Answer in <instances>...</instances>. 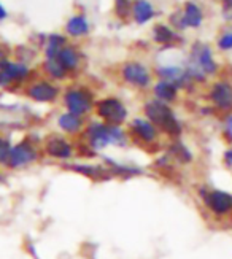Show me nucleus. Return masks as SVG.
<instances>
[{
  "label": "nucleus",
  "mask_w": 232,
  "mask_h": 259,
  "mask_svg": "<svg viewBox=\"0 0 232 259\" xmlns=\"http://www.w3.org/2000/svg\"><path fill=\"white\" fill-rule=\"evenodd\" d=\"M80 139L96 153H102L110 146L121 150H126L130 146L126 126H112L97 118H87Z\"/></svg>",
  "instance_id": "f257e3e1"
},
{
  "label": "nucleus",
  "mask_w": 232,
  "mask_h": 259,
  "mask_svg": "<svg viewBox=\"0 0 232 259\" xmlns=\"http://www.w3.org/2000/svg\"><path fill=\"white\" fill-rule=\"evenodd\" d=\"M142 115L150 119L158 127L161 135L167 137L169 140L181 139L184 132V122L176 113L173 105L164 104L154 97H148L142 104Z\"/></svg>",
  "instance_id": "f03ea898"
},
{
  "label": "nucleus",
  "mask_w": 232,
  "mask_h": 259,
  "mask_svg": "<svg viewBox=\"0 0 232 259\" xmlns=\"http://www.w3.org/2000/svg\"><path fill=\"white\" fill-rule=\"evenodd\" d=\"M97 93L94 88L83 81H69L62 86L61 104L65 111L81 118H91L94 113V105L97 100Z\"/></svg>",
  "instance_id": "7ed1b4c3"
},
{
  "label": "nucleus",
  "mask_w": 232,
  "mask_h": 259,
  "mask_svg": "<svg viewBox=\"0 0 232 259\" xmlns=\"http://www.w3.org/2000/svg\"><path fill=\"white\" fill-rule=\"evenodd\" d=\"M118 78L126 88L137 93H147L154 83L153 67L142 59L130 58L118 65Z\"/></svg>",
  "instance_id": "20e7f679"
},
{
  "label": "nucleus",
  "mask_w": 232,
  "mask_h": 259,
  "mask_svg": "<svg viewBox=\"0 0 232 259\" xmlns=\"http://www.w3.org/2000/svg\"><path fill=\"white\" fill-rule=\"evenodd\" d=\"M184 69H197L201 70L208 80L219 76L221 64L216 59V53L213 45L202 40H194L188 48L186 58L181 62Z\"/></svg>",
  "instance_id": "39448f33"
},
{
  "label": "nucleus",
  "mask_w": 232,
  "mask_h": 259,
  "mask_svg": "<svg viewBox=\"0 0 232 259\" xmlns=\"http://www.w3.org/2000/svg\"><path fill=\"white\" fill-rule=\"evenodd\" d=\"M38 75L34 65L10 58L0 65V91H15L23 89L32 78Z\"/></svg>",
  "instance_id": "423d86ee"
},
{
  "label": "nucleus",
  "mask_w": 232,
  "mask_h": 259,
  "mask_svg": "<svg viewBox=\"0 0 232 259\" xmlns=\"http://www.w3.org/2000/svg\"><path fill=\"white\" fill-rule=\"evenodd\" d=\"M94 118L112 126H126L130 118V110L123 97L116 94H105L97 97L94 105Z\"/></svg>",
  "instance_id": "0eeeda50"
},
{
  "label": "nucleus",
  "mask_w": 232,
  "mask_h": 259,
  "mask_svg": "<svg viewBox=\"0 0 232 259\" xmlns=\"http://www.w3.org/2000/svg\"><path fill=\"white\" fill-rule=\"evenodd\" d=\"M23 96L30 100V102L38 104V105H53L58 104L61 100V94H62V84L51 81L50 78L43 76V75H37L32 80L24 84V88L21 89Z\"/></svg>",
  "instance_id": "6e6552de"
},
{
  "label": "nucleus",
  "mask_w": 232,
  "mask_h": 259,
  "mask_svg": "<svg viewBox=\"0 0 232 259\" xmlns=\"http://www.w3.org/2000/svg\"><path fill=\"white\" fill-rule=\"evenodd\" d=\"M197 196L204 208L215 218H227L232 215V193L221 188H208L202 185L197 188Z\"/></svg>",
  "instance_id": "1a4fd4ad"
},
{
  "label": "nucleus",
  "mask_w": 232,
  "mask_h": 259,
  "mask_svg": "<svg viewBox=\"0 0 232 259\" xmlns=\"http://www.w3.org/2000/svg\"><path fill=\"white\" fill-rule=\"evenodd\" d=\"M126 131L129 134L130 143L140 145V146H143V148L156 146L162 137L161 132L158 131V127L143 115L129 118V121L126 122Z\"/></svg>",
  "instance_id": "9d476101"
},
{
  "label": "nucleus",
  "mask_w": 232,
  "mask_h": 259,
  "mask_svg": "<svg viewBox=\"0 0 232 259\" xmlns=\"http://www.w3.org/2000/svg\"><path fill=\"white\" fill-rule=\"evenodd\" d=\"M207 102L212 105L219 115L232 111V80L226 76H216L207 86Z\"/></svg>",
  "instance_id": "9b49d317"
},
{
  "label": "nucleus",
  "mask_w": 232,
  "mask_h": 259,
  "mask_svg": "<svg viewBox=\"0 0 232 259\" xmlns=\"http://www.w3.org/2000/svg\"><path fill=\"white\" fill-rule=\"evenodd\" d=\"M150 41L159 51L178 50L186 43L184 33L176 32L167 21H154L150 27Z\"/></svg>",
  "instance_id": "f8f14e48"
},
{
  "label": "nucleus",
  "mask_w": 232,
  "mask_h": 259,
  "mask_svg": "<svg viewBox=\"0 0 232 259\" xmlns=\"http://www.w3.org/2000/svg\"><path fill=\"white\" fill-rule=\"evenodd\" d=\"M153 72H154V78H156V80L169 81L178 88L181 93H186V94L196 93L197 86L190 80V76H188L183 64H172V62L170 64H156L153 67Z\"/></svg>",
  "instance_id": "ddd939ff"
},
{
  "label": "nucleus",
  "mask_w": 232,
  "mask_h": 259,
  "mask_svg": "<svg viewBox=\"0 0 232 259\" xmlns=\"http://www.w3.org/2000/svg\"><path fill=\"white\" fill-rule=\"evenodd\" d=\"M56 61L64 67V70L70 76V81H75L84 69L86 56L83 48L76 41H69L58 54Z\"/></svg>",
  "instance_id": "4468645a"
},
{
  "label": "nucleus",
  "mask_w": 232,
  "mask_h": 259,
  "mask_svg": "<svg viewBox=\"0 0 232 259\" xmlns=\"http://www.w3.org/2000/svg\"><path fill=\"white\" fill-rule=\"evenodd\" d=\"M43 150H45L47 156H50L51 159L56 161H64L69 162L72 161L75 154H76V146L75 143L64 134H53L45 140L43 145Z\"/></svg>",
  "instance_id": "2eb2a0df"
},
{
  "label": "nucleus",
  "mask_w": 232,
  "mask_h": 259,
  "mask_svg": "<svg viewBox=\"0 0 232 259\" xmlns=\"http://www.w3.org/2000/svg\"><path fill=\"white\" fill-rule=\"evenodd\" d=\"M38 156L40 153H38L37 145L30 139H24L12 146L7 165L12 168H23V167L34 164L38 159Z\"/></svg>",
  "instance_id": "dca6fc26"
},
{
  "label": "nucleus",
  "mask_w": 232,
  "mask_h": 259,
  "mask_svg": "<svg viewBox=\"0 0 232 259\" xmlns=\"http://www.w3.org/2000/svg\"><path fill=\"white\" fill-rule=\"evenodd\" d=\"M62 32L69 37L70 41H80L91 35L92 24L91 19L87 18L84 11H76V13L70 15L64 22Z\"/></svg>",
  "instance_id": "f3484780"
},
{
  "label": "nucleus",
  "mask_w": 232,
  "mask_h": 259,
  "mask_svg": "<svg viewBox=\"0 0 232 259\" xmlns=\"http://www.w3.org/2000/svg\"><path fill=\"white\" fill-rule=\"evenodd\" d=\"M159 15V10L156 8L151 0H132L130 5V22L137 27H145L153 24Z\"/></svg>",
  "instance_id": "a211bd4d"
},
{
  "label": "nucleus",
  "mask_w": 232,
  "mask_h": 259,
  "mask_svg": "<svg viewBox=\"0 0 232 259\" xmlns=\"http://www.w3.org/2000/svg\"><path fill=\"white\" fill-rule=\"evenodd\" d=\"M181 15L188 30H201L205 24V10L197 0H184L180 5Z\"/></svg>",
  "instance_id": "6ab92c4d"
},
{
  "label": "nucleus",
  "mask_w": 232,
  "mask_h": 259,
  "mask_svg": "<svg viewBox=\"0 0 232 259\" xmlns=\"http://www.w3.org/2000/svg\"><path fill=\"white\" fill-rule=\"evenodd\" d=\"M86 118H81L78 115H73L70 111H61L56 118V126L58 129L67 135V137H80L86 126Z\"/></svg>",
  "instance_id": "aec40b11"
},
{
  "label": "nucleus",
  "mask_w": 232,
  "mask_h": 259,
  "mask_svg": "<svg viewBox=\"0 0 232 259\" xmlns=\"http://www.w3.org/2000/svg\"><path fill=\"white\" fill-rule=\"evenodd\" d=\"M67 170H72L75 174H80L83 177H87L94 182H105V180H112L113 177L110 175L107 167L104 164H94V162H73L69 164Z\"/></svg>",
  "instance_id": "412c9836"
},
{
  "label": "nucleus",
  "mask_w": 232,
  "mask_h": 259,
  "mask_svg": "<svg viewBox=\"0 0 232 259\" xmlns=\"http://www.w3.org/2000/svg\"><path fill=\"white\" fill-rule=\"evenodd\" d=\"M150 93H151V97H154L156 100H161L164 104H169V105L178 104V100L181 97V91L178 88L169 81H164V80H154Z\"/></svg>",
  "instance_id": "4be33fe9"
},
{
  "label": "nucleus",
  "mask_w": 232,
  "mask_h": 259,
  "mask_svg": "<svg viewBox=\"0 0 232 259\" xmlns=\"http://www.w3.org/2000/svg\"><path fill=\"white\" fill-rule=\"evenodd\" d=\"M165 153H167L172 161L178 165H191L194 162V153L181 139H173L165 146Z\"/></svg>",
  "instance_id": "5701e85b"
},
{
  "label": "nucleus",
  "mask_w": 232,
  "mask_h": 259,
  "mask_svg": "<svg viewBox=\"0 0 232 259\" xmlns=\"http://www.w3.org/2000/svg\"><path fill=\"white\" fill-rule=\"evenodd\" d=\"M70 40L65 33L61 32H50L47 33V40L45 45L41 47L40 53H41V59H56L58 54L61 53V50L67 45Z\"/></svg>",
  "instance_id": "b1692460"
},
{
  "label": "nucleus",
  "mask_w": 232,
  "mask_h": 259,
  "mask_svg": "<svg viewBox=\"0 0 232 259\" xmlns=\"http://www.w3.org/2000/svg\"><path fill=\"white\" fill-rule=\"evenodd\" d=\"M38 73L59 84H65L70 81V76L56 59H41L38 64Z\"/></svg>",
  "instance_id": "393cba45"
},
{
  "label": "nucleus",
  "mask_w": 232,
  "mask_h": 259,
  "mask_svg": "<svg viewBox=\"0 0 232 259\" xmlns=\"http://www.w3.org/2000/svg\"><path fill=\"white\" fill-rule=\"evenodd\" d=\"M104 165L107 167V170L110 172L112 177H119V178H130V177H137L143 174V168L137 167V165H130V164H124L116 161L115 157L110 156H104L102 157Z\"/></svg>",
  "instance_id": "a878e982"
},
{
  "label": "nucleus",
  "mask_w": 232,
  "mask_h": 259,
  "mask_svg": "<svg viewBox=\"0 0 232 259\" xmlns=\"http://www.w3.org/2000/svg\"><path fill=\"white\" fill-rule=\"evenodd\" d=\"M40 51L34 47V45H18V47L13 48V58L18 61H23L26 64L34 65L35 59L38 58Z\"/></svg>",
  "instance_id": "bb28decb"
},
{
  "label": "nucleus",
  "mask_w": 232,
  "mask_h": 259,
  "mask_svg": "<svg viewBox=\"0 0 232 259\" xmlns=\"http://www.w3.org/2000/svg\"><path fill=\"white\" fill-rule=\"evenodd\" d=\"M213 48H215V51H218L221 54L232 53V29L223 27L216 33Z\"/></svg>",
  "instance_id": "cd10ccee"
},
{
  "label": "nucleus",
  "mask_w": 232,
  "mask_h": 259,
  "mask_svg": "<svg viewBox=\"0 0 232 259\" xmlns=\"http://www.w3.org/2000/svg\"><path fill=\"white\" fill-rule=\"evenodd\" d=\"M130 5H132V0H113L112 15L115 16L118 22H121V24L130 22Z\"/></svg>",
  "instance_id": "c85d7f7f"
},
{
  "label": "nucleus",
  "mask_w": 232,
  "mask_h": 259,
  "mask_svg": "<svg viewBox=\"0 0 232 259\" xmlns=\"http://www.w3.org/2000/svg\"><path fill=\"white\" fill-rule=\"evenodd\" d=\"M219 131L221 137L227 145H232V111L230 113H224L219 118Z\"/></svg>",
  "instance_id": "c756f323"
},
{
  "label": "nucleus",
  "mask_w": 232,
  "mask_h": 259,
  "mask_svg": "<svg viewBox=\"0 0 232 259\" xmlns=\"http://www.w3.org/2000/svg\"><path fill=\"white\" fill-rule=\"evenodd\" d=\"M167 22H169V24H170V26H172V27H173L176 32H180V33H184V32H188L180 7H178V8H175V10H172L170 13L167 15Z\"/></svg>",
  "instance_id": "7c9ffc66"
},
{
  "label": "nucleus",
  "mask_w": 232,
  "mask_h": 259,
  "mask_svg": "<svg viewBox=\"0 0 232 259\" xmlns=\"http://www.w3.org/2000/svg\"><path fill=\"white\" fill-rule=\"evenodd\" d=\"M219 16L226 24V27L232 29V0H219Z\"/></svg>",
  "instance_id": "2f4dec72"
},
{
  "label": "nucleus",
  "mask_w": 232,
  "mask_h": 259,
  "mask_svg": "<svg viewBox=\"0 0 232 259\" xmlns=\"http://www.w3.org/2000/svg\"><path fill=\"white\" fill-rule=\"evenodd\" d=\"M12 146H13L12 140L5 137V135H0V164H7Z\"/></svg>",
  "instance_id": "473e14b6"
},
{
  "label": "nucleus",
  "mask_w": 232,
  "mask_h": 259,
  "mask_svg": "<svg viewBox=\"0 0 232 259\" xmlns=\"http://www.w3.org/2000/svg\"><path fill=\"white\" fill-rule=\"evenodd\" d=\"M10 58H13V48L7 45L5 41L0 40V65H2L5 61H8Z\"/></svg>",
  "instance_id": "72a5a7b5"
},
{
  "label": "nucleus",
  "mask_w": 232,
  "mask_h": 259,
  "mask_svg": "<svg viewBox=\"0 0 232 259\" xmlns=\"http://www.w3.org/2000/svg\"><path fill=\"white\" fill-rule=\"evenodd\" d=\"M199 115H201L202 118H213V116H216V115H219L218 111L210 105L208 102L207 104H204L202 107H199Z\"/></svg>",
  "instance_id": "f704fd0d"
},
{
  "label": "nucleus",
  "mask_w": 232,
  "mask_h": 259,
  "mask_svg": "<svg viewBox=\"0 0 232 259\" xmlns=\"http://www.w3.org/2000/svg\"><path fill=\"white\" fill-rule=\"evenodd\" d=\"M221 161H223V165L229 170H232V145H227V148L223 151V156H221Z\"/></svg>",
  "instance_id": "c9c22d12"
},
{
  "label": "nucleus",
  "mask_w": 232,
  "mask_h": 259,
  "mask_svg": "<svg viewBox=\"0 0 232 259\" xmlns=\"http://www.w3.org/2000/svg\"><path fill=\"white\" fill-rule=\"evenodd\" d=\"M8 18H10V11L2 0H0V24H4L5 21H8Z\"/></svg>",
  "instance_id": "e433bc0d"
},
{
  "label": "nucleus",
  "mask_w": 232,
  "mask_h": 259,
  "mask_svg": "<svg viewBox=\"0 0 232 259\" xmlns=\"http://www.w3.org/2000/svg\"><path fill=\"white\" fill-rule=\"evenodd\" d=\"M213 2H216V4H219V0H213Z\"/></svg>",
  "instance_id": "4c0bfd02"
},
{
  "label": "nucleus",
  "mask_w": 232,
  "mask_h": 259,
  "mask_svg": "<svg viewBox=\"0 0 232 259\" xmlns=\"http://www.w3.org/2000/svg\"><path fill=\"white\" fill-rule=\"evenodd\" d=\"M0 180H2V178H0Z\"/></svg>",
  "instance_id": "58836bf2"
}]
</instances>
